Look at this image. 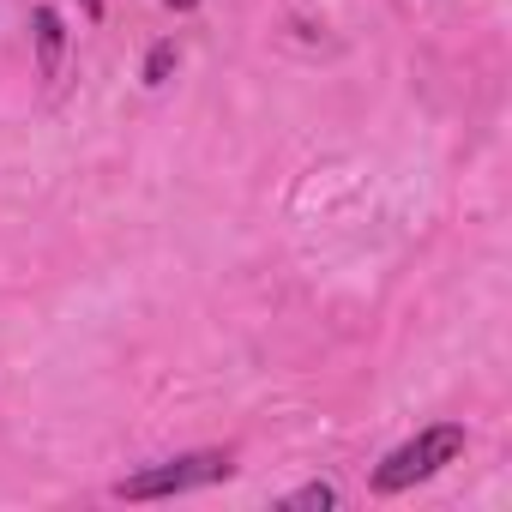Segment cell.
<instances>
[{
    "label": "cell",
    "mask_w": 512,
    "mask_h": 512,
    "mask_svg": "<svg viewBox=\"0 0 512 512\" xmlns=\"http://www.w3.org/2000/svg\"><path fill=\"white\" fill-rule=\"evenodd\" d=\"M169 73H175V43H157V49L145 55V85L157 91V85H169Z\"/></svg>",
    "instance_id": "obj_5"
},
{
    "label": "cell",
    "mask_w": 512,
    "mask_h": 512,
    "mask_svg": "<svg viewBox=\"0 0 512 512\" xmlns=\"http://www.w3.org/2000/svg\"><path fill=\"white\" fill-rule=\"evenodd\" d=\"M31 37H37V73L55 79V73H61V55H67V25H61V13H55V7H37V13H31Z\"/></svg>",
    "instance_id": "obj_3"
},
{
    "label": "cell",
    "mask_w": 512,
    "mask_h": 512,
    "mask_svg": "<svg viewBox=\"0 0 512 512\" xmlns=\"http://www.w3.org/2000/svg\"><path fill=\"white\" fill-rule=\"evenodd\" d=\"M79 7H85V19H103V0H79Z\"/></svg>",
    "instance_id": "obj_6"
},
{
    "label": "cell",
    "mask_w": 512,
    "mask_h": 512,
    "mask_svg": "<svg viewBox=\"0 0 512 512\" xmlns=\"http://www.w3.org/2000/svg\"><path fill=\"white\" fill-rule=\"evenodd\" d=\"M452 458H464V428H458V422H434V428H422L416 440H404V446H392V452L380 458L374 494H404V488L428 482L434 470H446Z\"/></svg>",
    "instance_id": "obj_1"
},
{
    "label": "cell",
    "mask_w": 512,
    "mask_h": 512,
    "mask_svg": "<svg viewBox=\"0 0 512 512\" xmlns=\"http://www.w3.org/2000/svg\"><path fill=\"white\" fill-rule=\"evenodd\" d=\"M235 470L229 452H181V458H163V464H145L133 476L115 482V500H169V494H187V488H211Z\"/></svg>",
    "instance_id": "obj_2"
},
{
    "label": "cell",
    "mask_w": 512,
    "mask_h": 512,
    "mask_svg": "<svg viewBox=\"0 0 512 512\" xmlns=\"http://www.w3.org/2000/svg\"><path fill=\"white\" fill-rule=\"evenodd\" d=\"M326 506H338V488L332 482H308V488L284 494V512H326Z\"/></svg>",
    "instance_id": "obj_4"
},
{
    "label": "cell",
    "mask_w": 512,
    "mask_h": 512,
    "mask_svg": "<svg viewBox=\"0 0 512 512\" xmlns=\"http://www.w3.org/2000/svg\"><path fill=\"white\" fill-rule=\"evenodd\" d=\"M169 7H175V13H187V7H199V0H169Z\"/></svg>",
    "instance_id": "obj_7"
}]
</instances>
